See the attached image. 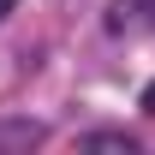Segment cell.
<instances>
[{
    "label": "cell",
    "instance_id": "6da1fadb",
    "mask_svg": "<svg viewBox=\"0 0 155 155\" xmlns=\"http://www.w3.org/2000/svg\"><path fill=\"white\" fill-rule=\"evenodd\" d=\"M143 114L155 119V84H149V90H143Z\"/></svg>",
    "mask_w": 155,
    "mask_h": 155
}]
</instances>
